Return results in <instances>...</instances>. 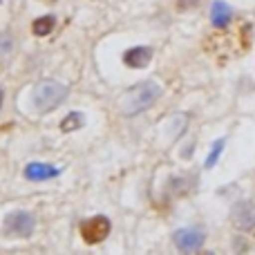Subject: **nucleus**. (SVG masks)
<instances>
[{
	"instance_id": "f257e3e1",
	"label": "nucleus",
	"mask_w": 255,
	"mask_h": 255,
	"mask_svg": "<svg viewBox=\"0 0 255 255\" xmlns=\"http://www.w3.org/2000/svg\"><path fill=\"white\" fill-rule=\"evenodd\" d=\"M159 97H161V88L154 81H143V83L132 85L130 90H126L124 97L119 99V110L126 117H134L139 112L148 110Z\"/></svg>"
},
{
	"instance_id": "f03ea898",
	"label": "nucleus",
	"mask_w": 255,
	"mask_h": 255,
	"mask_svg": "<svg viewBox=\"0 0 255 255\" xmlns=\"http://www.w3.org/2000/svg\"><path fill=\"white\" fill-rule=\"evenodd\" d=\"M67 99V88L58 81H40L34 88V106L38 112H52Z\"/></svg>"
},
{
	"instance_id": "7ed1b4c3",
	"label": "nucleus",
	"mask_w": 255,
	"mask_h": 255,
	"mask_svg": "<svg viewBox=\"0 0 255 255\" xmlns=\"http://www.w3.org/2000/svg\"><path fill=\"white\" fill-rule=\"evenodd\" d=\"M110 229H112L110 220L103 215H97V217H90V220H85L83 224H81V235H83V240L88 244H99L110 235Z\"/></svg>"
},
{
	"instance_id": "20e7f679",
	"label": "nucleus",
	"mask_w": 255,
	"mask_h": 255,
	"mask_svg": "<svg viewBox=\"0 0 255 255\" xmlns=\"http://www.w3.org/2000/svg\"><path fill=\"white\" fill-rule=\"evenodd\" d=\"M4 231L9 235H18V238H29L34 233V217L25 211H16L7 215L4 220Z\"/></svg>"
},
{
	"instance_id": "39448f33",
	"label": "nucleus",
	"mask_w": 255,
	"mask_h": 255,
	"mask_svg": "<svg viewBox=\"0 0 255 255\" xmlns=\"http://www.w3.org/2000/svg\"><path fill=\"white\" fill-rule=\"evenodd\" d=\"M204 240H206V235H204V231L197 229V226H193V229H181V231L175 233L177 249L184 251V253L199 251V249L204 247Z\"/></svg>"
},
{
	"instance_id": "423d86ee",
	"label": "nucleus",
	"mask_w": 255,
	"mask_h": 255,
	"mask_svg": "<svg viewBox=\"0 0 255 255\" xmlns=\"http://www.w3.org/2000/svg\"><path fill=\"white\" fill-rule=\"evenodd\" d=\"M231 222L238 231H251L255 226V204L253 202H238L231 211Z\"/></svg>"
},
{
	"instance_id": "0eeeda50",
	"label": "nucleus",
	"mask_w": 255,
	"mask_h": 255,
	"mask_svg": "<svg viewBox=\"0 0 255 255\" xmlns=\"http://www.w3.org/2000/svg\"><path fill=\"white\" fill-rule=\"evenodd\" d=\"M124 61L128 67H145L150 61H152V49L150 47H132L128 49V52L124 54Z\"/></svg>"
},
{
	"instance_id": "6e6552de",
	"label": "nucleus",
	"mask_w": 255,
	"mask_h": 255,
	"mask_svg": "<svg viewBox=\"0 0 255 255\" xmlns=\"http://www.w3.org/2000/svg\"><path fill=\"white\" fill-rule=\"evenodd\" d=\"M58 168L49 166V163H29L25 168V177L31 181H45V179H52V177H58Z\"/></svg>"
},
{
	"instance_id": "1a4fd4ad",
	"label": "nucleus",
	"mask_w": 255,
	"mask_h": 255,
	"mask_svg": "<svg viewBox=\"0 0 255 255\" xmlns=\"http://www.w3.org/2000/svg\"><path fill=\"white\" fill-rule=\"evenodd\" d=\"M231 18H233V11H231V7L226 2H222V0H215L211 7V22L215 27H226L231 22Z\"/></svg>"
},
{
	"instance_id": "9d476101",
	"label": "nucleus",
	"mask_w": 255,
	"mask_h": 255,
	"mask_svg": "<svg viewBox=\"0 0 255 255\" xmlns=\"http://www.w3.org/2000/svg\"><path fill=\"white\" fill-rule=\"evenodd\" d=\"M54 25H56V18L47 13V16H40L31 22V31H34L36 36H47L49 31L54 29Z\"/></svg>"
},
{
	"instance_id": "9b49d317",
	"label": "nucleus",
	"mask_w": 255,
	"mask_h": 255,
	"mask_svg": "<svg viewBox=\"0 0 255 255\" xmlns=\"http://www.w3.org/2000/svg\"><path fill=\"white\" fill-rule=\"evenodd\" d=\"M83 124H85V119H83L81 112H70V115L61 121V130L63 132H74V130H79Z\"/></svg>"
},
{
	"instance_id": "f8f14e48",
	"label": "nucleus",
	"mask_w": 255,
	"mask_h": 255,
	"mask_svg": "<svg viewBox=\"0 0 255 255\" xmlns=\"http://www.w3.org/2000/svg\"><path fill=\"white\" fill-rule=\"evenodd\" d=\"M224 143H226L224 139H217L215 143H213V150H211V154H208V159H206V163H204V166H206V168L215 166L217 159H220V154H222V150H224Z\"/></svg>"
},
{
	"instance_id": "ddd939ff",
	"label": "nucleus",
	"mask_w": 255,
	"mask_h": 255,
	"mask_svg": "<svg viewBox=\"0 0 255 255\" xmlns=\"http://www.w3.org/2000/svg\"><path fill=\"white\" fill-rule=\"evenodd\" d=\"M204 0H177V9L179 11H190V9H197Z\"/></svg>"
},
{
	"instance_id": "4468645a",
	"label": "nucleus",
	"mask_w": 255,
	"mask_h": 255,
	"mask_svg": "<svg viewBox=\"0 0 255 255\" xmlns=\"http://www.w3.org/2000/svg\"><path fill=\"white\" fill-rule=\"evenodd\" d=\"M13 47V40L9 38L7 34H0V56H4V54H9Z\"/></svg>"
},
{
	"instance_id": "2eb2a0df",
	"label": "nucleus",
	"mask_w": 255,
	"mask_h": 255,
	"mask_svg": "<svg viewBox=\"0 0 255 255\" xmlns=\"http://www.w3.org/2000/svg\"><path fill=\"white\" fill-rule=\"evenodd\" d=\"M0 106H2V90H0Z\"/></svg>"
}]
</instances>
